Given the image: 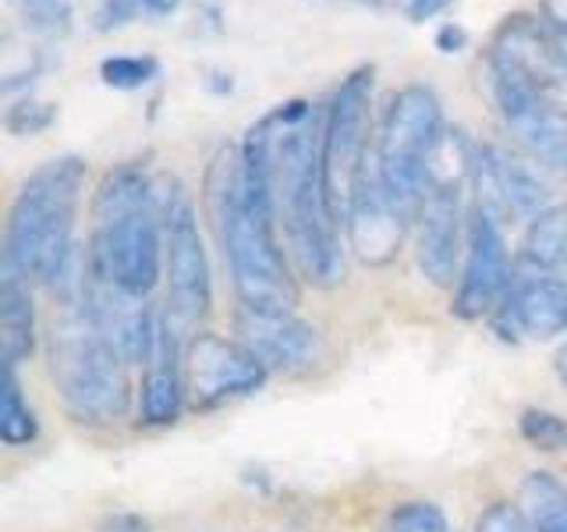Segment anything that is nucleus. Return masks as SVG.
<instances>
[{
  "instance_id": "obj_6",
  "label": "nucleus",
  "mask_w": 567,
  "mask_h": 532,
  "mask_svg": "<svg viewBox=\"0 0 567 532\" xmlns=\"http://www.w3.org/2000/svg\"><path fill=\"white\" fill-rule=\"evenodd\" d=\"M443 150H447V124H443L440 96L430 85L398 89L380 121L372 171H377L386 200L412 221V227L433 188Z\"/></svg>"
},
{
  "instance_id": "obj_26",
  "label": "nucleus",
  "mask_w": 567,
  "mask_h": 532,
  "mask_svg": "<svg viewBox=\"0 0 567 532\" xmlns=\"http://www.w3.org/2000/svg\"><path fill=\"white\" fill-rule=\"evenodd\" d=\"M53 121H58V106L47 103V100L22 96L18 103L8 106L4 129H8L11 135H18V139H32V135H43Z\"/></svg>"
},
{
  "instance_id": "obj_29",
  "label": "nucleus",
  "mask_w": 567,
  "mask_h": 532,
  "mask_svg": "<svg viewBox=\"0 0 567 532\" xmlns=\"http://www.w3.org/2000/svg\"><path fill=\"white\" fill-rule=\"evenodd\" d=\"M138 14H142L138 0H100L93 25H96V32H114V29H124L128 22H135Z\"/></svg>"
},
{
  "instance_id": "obj_8",
  "label": "nucleus",
  "mask_w": 567,
  "mask_h": 532,
  "mask_svg": "<svg viewBox=\"0 0 567 532\" xmlns=\"http://www.w3.org/2000/svg\"><path fill=\"white\" fill-rule=\"evenodd\" d=\"M164 277H167V316L177 330L199 327L213 306V277L199 221L182 185L164 192Z\"/></svg>"
},
{
  "instance_id": "obj_7",
  "label": "nucleus",
  "mask_w": 567,
  "mask_h": 532,
  "mask_svg": "<svg viewBox=\"0 0 567 532\" xmlns=\"http://www.w3.org/2000/svg\"><path fill=\"white\" fill-rule=\"evenodd\" d=\"M486 71L525 85L567 117V40H560L543 18H504L489 43Z\"/></svg>"
},
{
  "instance_id": "obj_17",
  "label": "nucleus",
  "mask_w": 567,
  "mask_h": 532,
  "mask_svg": "<svg viewBox=\"0 0 567 532\" xmlns=\"http://www.w3.org/2000/svg\"><path fill=\"white\" fill-rule=\"evenodd\" d=\"M142 383H138V419L146 426H171L182 416L188 401L185 387V348L177 327L167 313H159L153 345L142 359Z\"/></svg>"
},
{
  "instance_id": "obj_1",
  "label": "nucleus",
  "mask_w": 567,
  "mask_h": 532,
  "mask_svg": "<svg viewBox=\"0 0 567 532\" xmlns=\"http://www.w3.org/2000/svg\"><path fill=\"white\" fill-rule=\"evenodd\" d=\"M323 114L309 100H288L262 114L238 146L248 164L262 167L288 256L316 288H330L344 274L341 217L323 177Z\"/></svg>"
},
{
  "instance_id": "obj_32",
  "label": "nucleus",
  "mask_w": 567,
  "mask_h": 532,
  "mask_svg": "<svg viewBox=\"0 0 567 532\" xmlns=\"http://www.w3.org/2000/svg\"><path fill=\"white\" fill-rule=\"evenodd\" d=\"M96 532H153L146 519H138L132 511H117L111 519H103V525Z\"/></svg>"
},
{
  "instance_id": "obj_25",
  "label": "nucleus",
  "mask_w": 567,
  "mask_h": 532,
  "mask_svg": "<svg viewBox=\"0 0 567 532\" xmlns=\"http://www.w3.org/2000/svg\"><path fill=\"white\" fill-rule=\"evenodd\" d=\"M383 532H454L447 514H443L433 501H408L390 511Z\"/></svg>"
},
{
  "instance_id": "obj_3",
  "label": "nucleus",
  "mask_w": 567,
  "mask_h": 532,
  "mask_svg": "<svg viewBox=\"0 0 567 532\" xmlns=\"http://www.w3.org/2000/svg\"><path fill=\"white\" fill-rule=\"evenodd\" d=\"M85 188V160L58 156L35 167L8 209L4 266L25 280H43L75 306L85 284V256L75 248L79 200Z\"/></svg>"
},
{
  "instance_id": "obj_33",
  "label": "nucleus",
  "mask_w": 567,
  "mask_h": 532,
  "mask_svg": "<svg viewBox=\"0 0 567 532\" xmlns=\"http://www.w3.org/2000/svg\"><path fill=\"white\" fill-rule=\"evenodd\" d=\"M539 18L560 35V40H567V0H543Z\"/></svg>"
},
{
  "instance_id": "obj_4",
  "label": "nucleus",
  "mask_w": 567,
  "mask_h": 532,
  "mask_svg": "<svg viewBox=\"0 0 567 532\" xmlns=\"http://www.w3.org/2000/svg\"><path fill=\"white\" fill-rule=\"evenodd\" d=\"M85 263L138 301L164 277V192L142 167H117L96 188Z\"/></svg>"
},
{
  "instance_id": "obj_11",
  "label": "nucleus",
  "mask_w": 567,
  "mask_h": 532,
  "mask_svg": "<svg viewBox=\"0 0 567 532\" xmlns=\"http://www.w3.org/2000/svg\"><path fill=\"white\" fill-rule=\"evenodd\" d=\"M270 377L252 351L238 337L220 334H195L185 348V387L192 408H217L224 401H235L259 390Z\"/></svg>"
},
{
  "instance_id": "obj_10",
  "label": "nucleus",
  "mask_w": 567,
  "mask_h": 532,
  "mask_svg": "<svg viewBox=\"0 0 567 532\" xmlns=\"http://www.w3.org/2000/svg\"><path fill=\"white\" fill-rule=\"evenodd\" d=\"M486 89L504 129L518 142V150L539 171H546L554 182L567 188V117L536 93H528L525 85L489 75V71H486Z\"/></svg>"
},
{
  "instance_id": "obj_19",
  "label": "nucleus",
  "mask_w": 567,
  "mask_h": 532,
  "mask_svg": "<svg viewBox=\"0 0 567 532\" xmlns=\"http://www.w3.org/2000/svg\"><path fill=\"white\" fill-rule=\"evenodd\" d=\"M35 348V309L32 280L0 270V362L18 369Z\"/></svg>"
},
{
  "instance_id": "obj_14",
  "label": "nucleus",
  "mask_w": 567,
  "mask_h": 532,
  "mask_svg": "<svg viewBox=\"0 0 567 532\" xmlns=\"http://www.w3.org/2000/svg\"><path fill=\"white\" fill-rule=\"evenodd\" d=\"M468 177L478 188V203L496 217L536 221L539 213L554 206L536 164L507 153L504 146H472Z\"/></svg>"
},
{
  "instance_id": "obj_18",
  "label": "nucleus",
  "mask_w": 567,
  "mask_h": 532,
  "mask_svg": "<svg viewBox=\"0 0 567 532\" xmlns=\"http://www.w3.org/2000/svg\"><path fill=\"white\" fill-rule=\"evenodd\" d=\"M344 224H348L354 253L372 266L394 259L404 242V231L412 227V221L386 200V192L372 167H365L359 185H354V195L344 209Z\"/></svg>"
},
{
  "instance_id": "obj_20",
  "label": "nucleus",
  "mask_w": 567,
  "mask_h": 532,
  "mask_svg": "<svg viewBox=\"0 0 567 532\" xmlns=\"http://www.w3.org/2000/svg\"><path fill=\"white\" fill-rule=\"evenodd\" d=\"M522 266L543 274H567V203L549 206L536 221H528L522 238Z\"/></svg>"
},
{
  "instance_id": "obj_13",
  "label": "nucleus",
  "mask_w": 567,
  "mask_h": 532,
  "mask_svg": "<svg viewBox=\"0 0 567 532\" xmlns=\"http://www.w3.org/2000/svg\"><path fill=\"white\" fill-rule=\"evenodd\" d=\"M511 284L507 266V242L496 213L483 203L468 209V235H465V266H461L457 291H454V316L461 319H483L493 316L504 301Z\"/></svg>"
},
{
  "instance_id": "obj_12",
  "label": "nucleus",
  "mask_w": 567,
  "mask_h": 532,
  "mask_svg": "<svg viewBox=\"0 0 567 532\" xmlns=\"http://www.w3.org/2000/svg\"><path fill=\"white\" fill-rule=\"evenodd\" d=\"M472 167V164H468ZM468 167L443 171L433 177V188L415 217V263L422 277L447 288L457 270L461 238L468 235V213L461 203V188H465Z\"/></svg>"
},
{
  "instance_id": "obj_22",
  "label": "nucleus",
  "mask_w": 567,
  "mask_h": 532,
  "mask_svg": "<svg viewBox=\"0 0 567 532\" xmlns=\"http://www.w3.org/2000/svg\"><path fill=\"white\" fill-rule=\"evenodd\" d=\"M35 416L29 401L22 398V387L14 380V369H4V377H0V440L8 443V448H22V443L35 440Z\"/></svg>"
},
{
  "instance_id": "obj_15",
  "label": "nucleus",
  "mask_w": 567,
  "mask_h": 532,
  "mask_svg": "<svg viewBox=\"0 0 567 532\" xmlns=\"http://www.w3.org/2000/svg\"><path fill=\"white\" fill-rule=\"evenodd\" d=\"M493 324L504 337L546 341L567 330V280L557 274H543L522 266L511 274L504 301L493 313Z\"/></svg>"
},
{
  "instance_id": "obj_16",
  "label": "nucleus",
  "mask_w": 567,
  "mask_h": 532,
  "mask_svg": "<svg viewBox=\"0 0 567 532\" xmlns=\"http://www.w3.org/2000/svg\"><path fill=\"white\" fill-rule=\"evenodd\" d=\"M235 330H238V341L270 372L306 369L319 355V337H316L312 324H306V319L288 309L238 306Z\"/></svg>"
},
{
  "instance_id": "obj_34",
  "label": "nucleus",
  "mask_w": 567,
  "mask_h": 532,
  "mask_svg": "<svg viewBox=\"0 0 567 532\" xmlns=\"http://www.w3.org/2000/svg\"><path fill=\"white\" fill-rule=\"evenodd\" d=\"M138 8L150 18H171L177 8H182V0H138Z\"/></svg>"
},
{
  "instance_id": "obj_23",
  "label": "nucleus",
  "mask_w": 567,
  "mask_h": 532,
  "mask_svg": "<svg viewBox=\"0 0 567 532\" xmlns=\"http://www.w3.org/2000/svg\"><path fill=\"white\" fill-rule=\"evenodd\" d=\"M159 75V61L150 53H117V58H103L100 61V79L103 85L121 89V93H135V89H146Z\"/></svg>"
},
{
  "instance_id": "obj_28",
  "label": "nucleus",
  "mask_w": 567,
  "mask_h": 532,
  "mask_svg": "<svg viewBox=\"0 0 567 532\" xmlns=\"http://www.w3.org/2000/svg\"><path fill=\"white\" fill-rule=\"evenodd\" d=\"M475 532H532V525L518 504L496 501L475 519Z\"/></svg>"
},
{
  "instance_id": "obj_31",
  "label": "nucleus",
  "mask_w": 567,
  "mask_h": 532,
  "mask_svg": "<svg viewBox=\"0 0 567 532\" xmlns=\"http://www.w3.org/2000/svg\"><path fill=\"white\" fill-rule=\"evenodd\" d=\"M436 50L440 53H461L468 47V29L465 25H457V22H447V25H440L436 32Z\"/></svg>"
},
{
  "instance_id": "obj_30",
  "label": "nucleus",
  "mask_w": 567,
  "mask_h": 532,
  "mask_svg": "<svg viewBox=\"0 0 567 532\" xmlns=\"http://www.w3.org/2000/svg\"><path fill=\"white\" fill-rule=\"evenodd\" d=\"M457 0H401V11L408 22H433L436 14H443Z\"/></svg>"
},
{
  "instance_id": "obj_35",
  "label": "nucleus",
  "mask_w": 567,
  "mask_h": 532,
  "mask_svg": "<svg viewBox=\"0 0 567 532\" xmlns=\"http://www.w3.org/2000/svg\"><path fill=\"white\" fill-rule=\"evenodd\" d=\"M557 377H560V383L567 387V341H564V348L557 351Z\"/></svg>"
},
{
  "instance_id": "obj_36",
  "label": "nucleus",
  "mask_w": 567,
  "mask_h": 532,
  "mask_svg": "<svg viewBox=\"0 0 567 532\" xmlns=\"http://www.w3.org/2000/svg\"><path fill=\"white\" fill-rule=\"evenodd\" d=\"M351 4H380V0H351Z\"/></svg>"
},
{
  "instance_id": "obj_5",
  "label": "nucleus",
  "mask_w": 567,
  "mask_h": 532,
  "mask_svg": "<svg viewBox=\"0 0 567 532\" xmlns=\"http://www.w3.org/2000/svg\"><path fill=\"white\" fill-rule=\"evenodd\" d=\"M47 362L64 408L79 422L111 426L124 419L132 405L128 359L79 306H68L50 324Z\"/></svg>"
},
{
  "instance_id": "obj_27",
  "label": "nucleus",
  "mask_w": 567,
  "mask_h": 532,
  "mask_svg": "<svg viewBox=\"0 0 567 532\" xmlns=\"http://www.w3.org/2000/svg\"><path fill=\"white\" fill-rule=\"evenodd\" d=\"M522 437L539 451H560L567 448V422L554 412H543V408H525Z\"/></svg>"
},
{
  "instance_id": "obj_24",
  "label": "nucleus",
  "mask_w": 567,
  "mask_h": 532,
  "mask_svg": "<svg viewBox=\"0 0 567 532\" xmlns=\"http://www.w3.org/2000/svg\"><path fill=\"white\" fill-rule=\"evenodd\" d=\"M22 18L32 32L47 35V40H61L71 32V18H75V0H18Z\"/></svg>"
},
{
  "instance_id": "obj_2",
  "label": "nucleus",
  "mask_w": 567,
  "mask_h": 532,
  "mask_svg": "<svg viewBox=\"0 0 567 532\" xmlns=\"http://www.w3.org/2000/svg\"><path fill=\"white\" fill-rule=\"evenodd\" d=\"M206 203L241 306L295 313L298 277L277 235L280 224L262 167L248 164L241 150H220L206 177Z\"/></svg>"
},
{
  "instance_id": "obj_21",
  "label": "nucleus",
  "mask_w": 567,
  "mask_h": 532,
  "mask_svg": "<svg viewBox=\"0 0 567 532\" xmlns=\"http://www.w3.org/2000/svg\"><path fill=\"white\" fill-rule=\"evenodd\" d=\"M532 532H567V487L549 472H528L522 504Z\"/></svg>"
},
{
  "instance_id": "obj_9",
  "label": "nucleus",
  "mask_w": 567,
  "mask_h": 532,
  "mask_svg": "<svg viewBox=\"0 0 567 532\" xmlns=\"http://www.w3.org/2000/svg\"><path fill=\"white\" fill-rule=\"evenodd\" d=\"M372 82H377L372 64L354 68L351 75L337 85V93L330 96V106L323 114V177H327V195L337 217H344L354 185H359L362 171L369 167L365 142H369Z\"/></svg>"
}]
</instances>
